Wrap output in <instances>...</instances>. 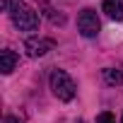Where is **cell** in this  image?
Here are the masks:
<instances>
[{
	"label": "cell",
	"mask_w": 123,
	"mask_h": 123,
	"mask_svg": "<svg viewBox=\"0 0 123 123\" xmlns=\"http://www.w3.org/2000/svg\"><path fill=\"white\" fill-rule=\"evenodd\" d=\"M10 17L15 22V27L24 29V31H34L39 27V17L31 7H27L22 0H10Z\"/></svg>",
	"instance_id": "6da1fadb"
},
{
	"label": "cell",
	"mask_w": 123,
	"mask_h": 123,
	"mask_svg": "<svg viewBox=\"0 0 123 123\" xmlns=\"http://www.w3.org/2000/svg\"><path fill=\"white\" fill-rule=\"evenodd\" d=\"M104 80H106L111 87H118V85L123 82V73H121V70H113V68H106V70H104Z\"/></svg>",
	"instance_id": "52a82bcc"
},
{
	"label": "cell",
	"mask_w": 123,
	"mask_h": 123,
	"mask_svg": "<svg viewBox=\"0 0 123 123\" xmlns=\"http://www.w3.org/2000/svg\"><path fill=\"white\" fill-rule=\"evenodd\" d=\"M121 123H123V116H121Z\"/></svg>",
	"instance_id": "8fae6325"
},
{
	"label": "cell",
	"mask_w": 123,
	"mask_h": 123,
	"mask_svg": "<svg viewBox=\"0 0 123 123\" xmlns=\"http://www.w3.org/2000/svg\"><path fill=\"white\" fill-rule=\"evenodd\" d=\"M15 65H17V55H15L10 48H5L3 53H0V70H3L5 75H10V73L15 70Z\"/></svg>",
	"instance_id": "5b68a950"
},
{
	"label": "cell",
	"mask_w": 123,
	"mask_h": 123,
	"mask_svg": "<svg viewBox=\"0 0 123 123\" xmlns=\"http://www.w3.org/2000/svg\"><path fill=\"white\" fill-rule=\"evenodd\" d=\"M97 123H116V118H113V113L104 111V113H99V116H97Z\"/></svg>",
	"instance_id": "9c48e42d"
},
{
	"label": "cell",
	"mask_w": 123,
	"mask_h": 123,
	"mask_svg": "<svg viewBox=\"0 0 123 123\" xmlns=\"http://www.w3.org/2000/svg\"><path fill=\"white\" fill-rule=\"evenodd\" d=\"M51 89L58 99H63V101H70L75 97V82L73 77L65 73V70H53L51 75Z\"/></svg>",
	"instance_id": "7a4b0ae2"
},
{
	"label": "cell",
	"mask_w": 123,
	"mask_h": 123,
	"mask_svg": "<svg viewBox=\"0 0 123 123\" xmlns=\"http://www.w3.org/2000/svg\"><path fill=\"white\" fill-rule=\"evenodd\" d=\"M43 10H46V15H48V19H51L53 24H63V22H65L63 15H55V10H51L48 5H43Z\"/></svg>",
	"instance_id": "ba28073f"
},
{
	"label": "cell",
	"mask_w": 123,
	"mask_h": 123,
	"mask_svg": "<svg viewBox=\"0 0 123 123\" xmlns=\"http://www.w3.org/2000/svg\"><path fill=\"white\" fill-rule=\"evenodd\" d=\"M5 123H19V118H15V116H5Z\"/></svg>",
	"instance_id": "30bf717a"
},
{
	"label": "cell",
	"mask_w": 123,
	"mask_h": 123,
	"mask_svg": "<svg viewBox=\"0 0 123 123\" xmlns=\"http://www.w3.org/2000/svg\"><path fill=\"white\" fill-rule=\"evenodd\" d=\"M104 12L111 19H123V0H104Z\"/></svg>",
	"instance_id": "8992f818"
},
{
	"label": "cell",
	"mask_w": 123,
	"mask_h": 123,
	"mask_svg": "<svg viewBox=\"0 0 123 123\" xmlns=\"http://www.w3.org/2000/svg\"><path fill=\"white\" fill-rule=\"evenodd\" d=\"M77 123H85V121H77Z\"/></svg>",
	"instance_id": "7c38bea8"
},
{
	"label": "cell",
	"mask_w": 123,
	"mask_h": 123,
	"mask_svg": "<svg viewBox=\"0 0 123 123\" xmlns=\"http://www.w3.org/2000/svg\"><path fill=\"white\" fill-rule=\"evenodd\" d=\"M77 29H80V34H82V36H87V39L97 36V34H99V29H101L97 12H94V10H89V7H87V10H82V12H80V17H77Z\"/></svg>",
	"instance_id": "3957f363"
},
{
	"label": "cell",
	"mask_w": 123,
	"mask_h": 123,
	"mask_svg": "<svg viewBox=\"0 0 123 123\" xmlns=\"http://www.w3.org/2000/svg\"><path fill=\"white\" fill-rule=\"evenodd\" d=\"M24 48H27V53L29 55H34V58H39V55H46L51 48H53V41H48V39H27L24 41Z\"/></svg>",
	"instance_id": "277c9868"
}]
</instances>
